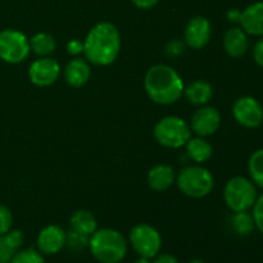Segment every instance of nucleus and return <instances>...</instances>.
<instances>
[{"label": "nucleus", "instance_id": "nucleus-1", "mask_svg": "<svg viewBox=\"0 0 263 263\" xmlns=\"http://www.w3.org/2000/svg\"><path fill=\"white\" fill-rule=\"evenodd\" d=\"M121 50V35L110 22L95 25L84 41V54L87 62L95 66H109L117 59Z\"/></svg>", "mask_w": 263, "mask_h": 263}, {"label": "nucleus", "instance_id": "nucleus-2", "mask_svg": "<svg viewBox=\"0 0 263 263\" xmlns=\"http://www.w3.org/2000/svg\"><path fill=\"white\" fill-rule=\"evenodd\" d=\"M144 87L154 103L171 105L184 95L185 84L179 72L171 66L156 64L146 71Z\"/></svg>", "mask_w": 263, "mask_h": 263}, {"label": "nucleus", "instance_id": "nucleus-3", "mask_svg": "<svg viewBox=\"0 0 263 263\" xmlns=\"http://www.w3.org/2000/svg\"><path fill=\"white\" fill-rule=\"evenodd\" d=\"M89 249L100 263H120L127 254V240L115 229H98L89 238Z\"/></svg>", "mask_w": 263, "mask_h": 263}, {"label": "nucleus", "instance_id": "nucleus-4", "mask_svg": "<svg viewBox=\"0 0 263 263\" xmlns=\"http://www.w3.org/2000/svg\"><path fill=\"white\" fill-rule=\"evenodd\" d=\"M176 184L182 194L200 199L212 193L215 187V177L210 170L195 164L180 170L176 176Z\"/></svg>", "mask_w": 263, "mask_h": 263}, {"label": "nucleus", "instance_id": "nucleus-5", "mask_svg": "<svg viewBox=\"0 0 263 263\" xmlns=\"http://www.w3.org/2000/svg\"><path fill=\"white\" fill-rule=\"evenodd\" d=\"M257 198V186L248 177H231L223 187V199L233 212L249 211L254 205Z\"/></svg>", "mask_w": 263, "mask_h": 263}, {"label": "nucleus", "instance_id": "nucleus-6", "mask_svg": "<svg viewBox=\"0 0 263 263\" xmlns=\"http://www.w3.org/2000/svg\"><path fill=\"white\" fill-rule=\"evenodd\" d=\"M154 138L164 148L179 149L186 145L192 138V128L186 121L177 116H167L154 126Z\"/></svg>", "mask_w": 263, "mask_h": 263}, {"label": "nucleus", "instance_id": "nucleus-7", "mask_svg": "<svg viewBox=\"0 0 263 263\" xmlns=\"http://www.w3.org/2000/svg\"><path fill=\"white\" fill-rule=\"evenodd\" d=\"M128 241L140 257L152 259L161 252L162 236L156 228L148 223H138L128 234Z\"/></svg>", "mask_w": 263, "mask_h": 263}, {"label": "nucleus", "instance_id": "nucleus-8", "mask_svg": "<svg viewBox=\"0 0 263 263\" xmlns=\"http://www.w3.org/2000/svg\"><path fill=\"white\" fill-rule=\"evenodd\" d=\"M30 40L23 32L13 28L0 32V59L10 64H17L30 55Z\"/></svg>", "mask_w": 263, "mask_h": 263}, {"label": "nucleus", "instance_id": "nucleus-9", "mask_svg": "<svg viewBox=\"0 0 263 263\" xmlns=\"http://www.w3.org/2000/svg\"><path fill=\"white\" fill-rule=\"evenodd\" d=\"M233 116L243 127L257 128L263 123V107L256 98L244 95L234 102Z\"/></svg>", "mask_w": 263, "mask_h": 263}, {"label": "nucleus", "instance_id": "nucleus-10", "mask_svg": "<svg viewBox=\"0 0 263 263\" xmlns=\"http://www.w3.org/2000/svg\"><path fill=\"white\" fill-rule=\"evenodd\" d=\"M61 66L50 57H40L33 61L28 68L30 81L37 87H48L58 80Z\"/></svg>", "mask_w": 263, "mask_h": 263}, {"label": "nucleus", "instance_id": "nucleus-11", "mask_svg": "<svg viewBox=\"0 0 263 263\" xmlns=\"http://www.w3.org/2000/svg\"><path fill=\"white\" fill-rule=\"evenodd\" d=\"M221 126V113L215 107L202 105L195 110L190 122L193 133L200 138L213 135Z\"/></svg>", "mask_w": 263, "mask_h": 263}, {"label": "nucleus", "instance_id": "nucleus-12", "mask_svg": "<svg viewBox=\"0 0 263 263\" xmlns=\"http://www.w3.org/2000/svg\"><path fill=\"white\" fill-rule=\"evenodd\" d=\"M211 35H212V26L210 21L202 15H197L193 17L185 27V44L189 48L198 50L207 45L208 41L211 40Z\"/></svg>", "mask_w": 263, "mask_h": 263}, {"label": "nucleus", "instance_id": "nucleus-13", "mask_svg": "<svg viewBox=\"0 0 263 263\" xmlns=\"http://www.w3.org/2000/svg\"><path fill=\"white\" fill-rule=\"evenodd\" d=\"M67 233L58 225H48L39 233L36 247L46 256L59 253L66 247Z\"/></svg>", "mask_w": 263, "mask_h": 263}, {"label": "nucleus", "instance_id": "nucleus-14", "mask_svg": "<svg viewBox=\"0 0 263 263\" xmlns=\"http://www.w3.org/2000/svg\"><path fill=\"white\" fill-rule=\"evenodd\" d=\"M239 25L248 35L263 37V2L252 3L241 10Z\"/></svg>", "mask_w": 263, "mask_h": 263}, {"label": "nucleus", "instance_id": "nucleus-15", "mask_svg": "<svg viewBox=\"0 0 263 263\" xmlns=\"http://www.w3.org/2000/svg\"><path fill=\"white\" fill-rule=\"evenodd\" d=\"M223 49L231 58H241L249 49L248 33L241 27H231L223 36Z\"/></svg>", "mask_w": 263, "mask_h": 263}, {"label": "nucleus", "instance_id": "nucleus-16", "mask_svg": "<svg viewBox=\"0 0 263 263\" xmlns=\"http://www.w3.org/2000/svg\"><path fill=\"white\" fill-rule=\"evenodd\" d=\"M146 181L154 192H164L176 181V172L170 164H157L148 172Z\"/></svg>", "mask_w": 263, "mask_h": 263}, {"label": "nucleus", "instance_id": "nucleus-17", "mask_svg": "<svg viewBox=\"0 0 263 263\" xmlns=\"http://www.w3.org/2000/svg\"><path fill=\"white\" fill-rule=\"evenodd\" d=\"M91 76L89 62L82 58H73L64 68V80L72 87H81Z\"/></svg>", "mask_w": 263, "mask_h": 263}, {"label": "nucleus", "instance_id": "nucleus-18", "mask_svg": "<svg viewBox=\"0 0 263 263\" xmlns=\"http://www.w3.org/2000/svg\"><path fill=\"white\" fill-rule=\"evenodd\" d=\"M184 97L190 104L202 107V105L208 104L212 99L213 87L210 82L204 80H195L185 87Z\"/></svg>", "mask_w": 263, "mask_h": 263}, {"label": "nucleus", "instance_id": "nucleus-19", "mask_svg": "<svg viewBox=\"0 0 263 263\" xmlns=\"http://www.w3.org/2000/svg\"><path fill=\"white\" fill-rule=\"evenodd\" d=\"M69 225L72 230L86 236H91L98 230V221L90 211L79 210L72 213L69 218Z\"/></svg>", "mask_w": 263, "mask_h": 263}, {"label": "nucleus", "instance_id": "nucleus-20", "mask_svg": "<svg viewBox=\"0 0 263 263\" xmlns=\"http://www.w3.org/2000/svg\"><path fill=\"white\" fill-rule=\"evenodd\" d=\"M185 146H186V153L189 158L198 164L207 162L213 154V146L211 145L210 141L200 136L190 138Z\"/></svg>", "mask_w": 263, "mask_h": 263}, {"label": "nucleus", "instance_id": "nucleus-21", "mask_svg": "<svg viewBox=\"0 0 263 263\" xmlns=\"http://www.w3.org/2000/svg\"><path fill=\"white\" fill-rule=\"evenodd\" d=\"M55 39L48 32H39L30 39V48L36 55L49 57L55 50Z\"/></svg>", "mask_w": 263, "mask_h": 263}, {"label": "nucleus", "instance_id": "nucleus-22", "mask_svg": "<svg viewBox=\"0 0 263 263\" xmlns=\"http://www.w3.org/2000/svg\"><path fill=\"white\" fill-rule=\"evenodd\" d=\"M231 228L235 231L238 235L246 236L253 233L256 229L254 225V220L252 213H248V211L244 212H234L233 217H231Z\"/></svg>", "mask_w": 263, "mask_h": 263}, {"label": "nucleus", "instance_id": "nucleus-23", "mask_svg": "<svg viewBox=\"0 0 263 263\" xmlns=\"http://www.w3.org/2000/svg\"><path fill=\"white\" fill-rule=\"evenodd\" d=\"M248 171L254 185L263 190V148L257 149L251 154L248 161Z\"/></svg>", "mask_w": 263, "mask_h": 263}, {"label": "nucleus", "instance_id": "nucleus-24", "mask_svg": "<svg viewBox=\"0 0 263 263\" xmlns=\"http://www.w3.org/2000/svg\"><path fill=\"white\" fill-rule=\"evenodd\" d=\"M9 263H45V258L39 249L26 248L15 252Z\"/></svg>", "mask_w": 263, "mask_h": 263}, {"label": "nucleus", "instance_id": "nucleus-25", "mask_svg": "<svg viewBox=\"0 0 263 263\" xmlns=\"http://www.w3.org/2000/svg\"><path fill=\"white\" fill-rule=\"evenodd\" d=\"M89 238L90 236L84 235V234H80L77 231L72 230L67 233V240L66 246L68 247L72 251H82L86 247H89Z\"/></svg>", "mask_w": 263, "mask_h": 263}, {"label": "nucleus", "instance_id": "nucleus-26", "mask_svg": "<svg viewBox=\"0 0 263 263\" xmlns=\"http://www.w3.org/2000/svg\"><path fill=\"white\" fill-rule=\"evenodd\" d=\"M252 216H253L256 229L263 234V194L257 198L256 203L252 207Z\"/></svg>", "mask_w": 263, "mask_h": 263}, {"label": "nucleus", "instance_id": "nucleus-27", "mask_svg": "<svg viewBox=\"0 0 263 263\" xmlns=\"http://www.w3.org/2000/svg\"><path fill=\"white\" fill-rule=\"evenodd\" d=\"M13 216L8 207L0 204V235H4L12 229Z\"/></svg>", "mask_w": 263, "mask_h": 263}, {"label": "nucleus", "instance_id": "nucleus-28", "mask_svg": "<svg viewBox=\"0 0 263 263\" xmlns=\"http://www.w3.org/2000/svg\"><path fill=\"white\" fill-rule=\"evenodd\" d=\"M5 240L8 241L10 247L13 249L17 251L18 248L23 246V241H25V236H23V233L20 230H9L7 234H4Z\"/></svg>", "mask_w": 263, "mask_h": 263}, {"label": "nucleus", "instance_id": "nucleus-29", "mask_svg": "<svg viewBox=\"0 0 263 263\" xmlns=\"http://www.w3.org/2000/svg\"><path fill=\"white\" fill-rule=\"evenodd\" d=\"M15 252L5 240L4 235H0V263H9Z\"/></svg>", "mask_w": 263, "mask_h": 263}, {"label": "nucleus", "instance_id": "nucleus-30", "mask_svg": "<svg viewBox=\"0 0 263 263\" xmlns=\"http://www.w3.org/2000/svg\"><path fill=\"white\" fill-rule=\"evenodd\" d=\"M184 48L185 46L181 41L174 40V41H171L168 45H167L166 53H167V55H170V57H179L185 51Z\"/></svg>", "mask_w": 263, "mask_h": 263}, {"label": "nucleus", "instance_id": "nucleus-31", "mask_svg": "<svg viewBox=\"0 0 263 263\" xmlns=\"http://www.w3.org/2000/svg\"><path fill=\"white\" fill-rule=\"evenodd\" d=\"M67 53L71 54V55L73 57L84 53V43L77 40V39H73V40L68 41V43H67Z\"/></svg>", "mask_w": 263, "mask_h": 263}, {"label": "nucleus", "instance_id": "nucleus-32", "mask_svg": "<svg viewBox=\"0 0 263 263\" xmlns=\"http://www.w3.org/2000/svg\"><path fill=\"white\" fill-rule=\"evenodd\" d=\"M253 59L259 67L263 68V37H259V40L254 44Z\"/></svg>", "mask_w": 263, "mask_h": 263}, {"label": "nucleus", "instance_id": "nucleus-33", "mask_svg": "<svg viewBox=\"0 0 263 263\" xmlns=\"http://www.w3.org/2000/svg\"><path fill=\"white\" fill-rule=\"evenodd\" d=\"M158 2L159 0H131V3H133L136 8L143 10L152 9V8H154L158 4Z\"/></svg>", "mask_w": 263, "mask_h": 263}, {"label": "nucleus", "instance_id": "nucleus-34", "mask_svg": "<svg viewBox=\"0 0 263 263\" xmlns=\"http://www.w3.org/2000/svg\"><path fill=\"white\" fill-rule=\"evenodd\" d=\"M152 259H153L152 263H180L176 257L168 253H162V254L158 253L154 258Z\"/></svg>", "mask_w": 263, "mask_h": 263}, {"label": "nucleus", "instance_id": "nucleus-35", "mask_svg": "<svg viewBox=\"0 0 263 263\" xmlns=\"http://www.w3.org/2000/svg\"><path fill=\"white\" fill-rule=\"evenodd\" d=\"M240 15H241V10L236 9V8H231V9L226 13L228 20L233 23H239V21H240Z\"/></svg>", "mask_w": 263, "mask_h": 263}, {"label": "nucleus", "instance_id": "nucleus-36", "mask_svg": "<svg viewBox=\"0 0 263 263\" xmlns=\"http://www.w3.org/2000/svg\"><path fill=\"white\" fill-rule=\"evenodd\" d=\"M134 263H152V261L149 258H146V257H139Z\"/></svg>", "mask_w": 263, "mask_h": 263}, {"label": "nucleus", "instance_id": "nucleus-37", "mask_svg": "<svg viewBox=\"0 0 263 263\" xmlns=\"http://www.w3.org/2000/svg\"><path fill=\"white\" fill-rule=\"evenodd\" d=\"M189 263H205L204 261H203V259H192V261H190Z\"/></svg>", "mask_w": 263, "mask_h": 263}]
</instances>
